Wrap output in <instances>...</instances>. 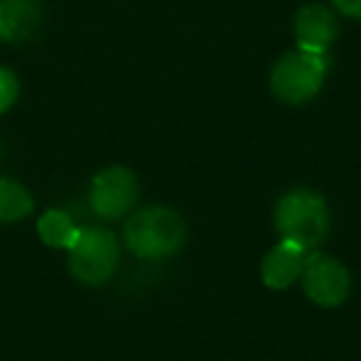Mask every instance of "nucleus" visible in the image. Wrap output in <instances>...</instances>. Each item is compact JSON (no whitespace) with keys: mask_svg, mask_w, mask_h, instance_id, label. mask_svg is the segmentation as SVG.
I'll use <instances>...</instances> for the list:
<instances>
[{"mask_svg":"<svg viewBox=\"0 0 361 361\" xmlns=\"http://www.w3.org/2000/svg\"><path fill=\"white\" fill-rule=\"evenodd\" d=\"M307 252L302 247L292 245V243L282 240L280 245H275L262 260V282L270 290H287L290 285H295L302 277L305 270Z\"/></svg>","mask_w":361,"mask_h":361,"instance_id":"6e6552de","label":"nucleus"},{"mask_svg":"<svg viewBox=\"0 0 361 361\" xmlns=\"http://www.w3.org/2000/svg\"><path fill=\"white\" fill-rule=\"evenodd\" d=\"M18 92H20L18 77L11 70H6V67H0V114L16 104Z\"/></svg>","mask_w":361,"mask_h":361,"instance_id":"f8f14e48","label":"nucleus"},{"mask_svg":"<svg viewBox=\"0 0 361 361\" xmlns=\"http://www.w3.org/2000/svg\"><path fill=\"white\" fill-rule=\"evenodd\" d=\"M42 23L37 0H0V40L25 42Z\"/></svg>","mask_w":361,"mask_h":361,"instance_id":"1a4fd4ad","label":"nucleus"},{"mask_svg":"<svg viewBox=\"0 0 361 361\" xmlns=\"http://www.w3.org/2000/svg\"><path fill=\"white\" fill-rule=\"evenodd\" d=\"M302 285L305 292L314 305L319 307H336L346 300L349 295V272L339 260L322 252H312L305 260L302 270Z\"/></svg>","mask_w":361,"mask_h":361,"instance_id":"423d86ee","label":"nucleus"},{"mask_svg":"<svg viewBox=\"0 0 361 361\" xmlns=\"http://www.w3.org/2000/svg\"><path fill=\"white\" fill-rule=\"evenodd\" d=\"M37 233H40L45 245L65 247V250H70L80 238V228L75 226V221L65 211H47L37 221Z\"/></svg>","mask_w":361,"mask_h":361,"instance_id":"9d476101","label":"nucleus"},{"mask_svg":"<svg viewBox=\"0 0 361 361\" xmlns=\"http://www.w3.org/2000/svg\"><path fill=\"white\" fill-rule=\"evenodd\" d=\"M336 35H339V23L329 8L312 3L297 13L295 37L300 50L312 52V55H326Z\"/></svg>","mask_w":361,"mask_h":361,"instance_id":"0eeeda50","label":"nucleus"},{"mask_svg":"<svg viewBox=\"0 0 361 361\" xmlns=\"http://www.w3.org/2000/svg\"><path fill=\"white\" fill-rule=\"evenodd\" d=\"M275 228L285 243L310 252L329 233V208L319 193L310 188H295L277 201Z\"/></svg>","mask_w":361,"mask_h":361,"instance_id":"f257e3e1","label":"nucleus"},{"mask_svg":"<svg viewBox=\"0 0 361 361\" xmlns=\"http://www.w3.org/2000/svg\"><path fill=\"white\" fill-rule=\"evenodd\" d=\"M139 198V183L129 169L111 166L94 176L90 188V206L104 221H116L134 208Z\"/></svg>","mask_w":361,"mask_h":361,"instance_id":"39448f33","label":"nucleus"},{"mask_svg":"<svg viewBox=\"0 0 361 361\" xmlns=\"http://www.w3.org/2000/svg\"><path fill=\"white\" fill-rule=\"evenodd\" d=\"M334 3V8L339 13H344V16L349 18H359L361 20V0H331Z\"/></svg>","mask_w":361,"mask_h":361,"instance_id":"ddd939ff","label":"nucleus"},{"mask_svg":"<svg viewBox=\"0 0 361 361\" xmlns=\"http://www.w3.org/2000/svg\"><path fill=\"white\" fill-rule=\"evenodd\" d=\"M32 213V196L23 183L0 178V223H16Z\"/></svg>","mask_w":361,"mask_h":361,"instance_id":"9b49d317","label":"nucleus"},{"mask_svg":"<svg viewBox=\"0 0 361 361\" xmlns=\"http://www.w3.org/2000/svg\"><path fill=\"white\" fill-rule=\"evenodd\" d=\"M186 226L171 208H144L124 228V243L141 260H164L180 250Z\"/></svg>","mask_w":361,"mask_h":361,"instance_id":"f03ea898","label":"nucleus"},{"mask_svg":"<svg viewBox=\"0 0 361 361\" xmlns=\"http://www.w3.org/2000/svg\"><path fill=\"white\" fill-rule=\"evenodd\" d=\"M329 72V57L297 50L285 55L275 65L270 77L272 92L285 104H305L324 85Z\"/></svg>","mask_w":361,"mask_h":361,"instance_id":"7ed1b4c3","label":"nucleus"},{"mask_svg":"<svg viewBox=\"0 0 361 361\" xmlns=\"http://www.w3.org/2000/svg\"><path fill=\"white\" fill-rule=\"evenodd\" d=\"M119 265V243L104 228H80V238L70 247V270L82 285H104Z\"/></svg>","mask_w":361,"mask_h":361,"instance_id":"20e7f679","label":"nucleus"}]
</instances>
